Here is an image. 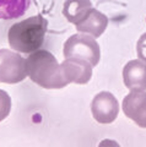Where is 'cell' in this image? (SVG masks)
<instances>
[{"label":"cell","instance_id":"6da1fadb","mask_svg":"<svg viewBox=\"0 0 146 147\" xmlns=\"http://www.w3.org/2000/svg\"><path fill=\"white\" fill-rule=\"evenodd\" d=\"M26 67L30 79L43 88L58 90L69 85L62 66L48 50L38 49L31 53L26 59Z\"/></svg>","mask_w":146,"mask_h":147},{"label":"cell","instance_id":"7a4b0ae2","mask_svg":"<svg viewBox=\"0 0 146 147\" xmlns=\"http://www.w3.org/2000/svg\"><path fill=\"white\" fill-rule=\"evenodd\" d=\"M47 25V20L41 15L14 24L7 32L9 44L20 53L31 54L36 52L44 42Z\"/></svg>","mask_w":146,"mask_h":147},{"label":"cell","instance_id":"3957f363","mask_svg":"<svg viewBox=\"0 0 146 147\" xmlns=\"http://www.w3.org/2000/svg\"><path fill=\"white\" fill-rule=\"evenodd\" d=\"M64 58H79L96 66L101 59V49L92 36L74 34L64 44Z\"/></svg>","mask_w":146,"mask_h":147},{"label":"cell","instance_id":"277c9868","mask_svg":"<svg viewBox=\"0 0 146 147\" xmlns=\"http://www.w3.org/2000/svg\"><path fill=\"white\" fill-rule=\"evenodd\" d=\"M27 76L26 59L9 49H0V82L19 84Z\"/></svg>","mask_w":146,"mask_h":147},{"label":"cell","instance_id":"5b68a950","mask_svg":"<svg viewBox=\"0 0 146 147\" xmlns=\"http://www.w3.org/2000/svg\"><path fill=\"white\" fill-rule=\"evenodd\" d=\"M91 113L99 124H111L117 119L119 104L111 92L103 91L96 94L91 103Z\"/></svg>","mask_w":146,"mask_h":147},{"label":"cell","instance_id":"8992f818","mask_svg":"<svg viewBox=\"0 0 146 147\" xmlns=\"http://www.w3.org/2000/svg\"><path fill=\"white\" fill-rule=\"evenodd\" d=\"M125 117L131 119L136 125L146 129V92L131 91L125 96L122 104Z\"/></svg>","mask_w":146,"mask_h":147},{"label":"cell","instance_id":"52a82bcc","mask_svg":"<svg viewBox=\"0 0 146 147\" xmlns=\"http://www.w3.org/2000/svg\"><path fill=\"white\" fill-rule=\"evenodd\" d=\"M62 70L68 82L77 85H85L92 77V65L79 58H68L62 64Z\"/></svg>","mask_w":146,"mask_h":147},{"label":"cell","instance_id":"ba28073f","mask_svg":"<svg viewBox=\"0 0 146 147\" xmlns=\"http://www.w3.org/2000/svg\"><path fill=\"white\" fill-rule=\"evenodd\" d=\"M123 81L130 91L146 90V63L143 60H130L123 69Z\"/></svg>","mask_w":146,"mask_h":147},{"label":"cell","instance_id":"9c48e42d","mask_svg":"<svg viewBox=\"0 0 146 147\" xmlns=\"http://www.w3.org/2000/svg\"><path fill=\"white\" fill-rule=\"evenodd\" d=\"M107 26H108L107 16L95 7H91L87 11V13H86V16L79 24L75 25L76 30L79 32L90 34L93 38H98L99 36H102V33L106 31Z\"/></svg>","mask_w":146,"mask_h":147},{"label":"cell","instance_id":"30bf717a","mask_svg":"<svg viewBox=\"0 0 146 147\" xmlns=\"http://www.w3.org/2000/svg\"><path fill=\"white\" fill-rule=\"evenodd\" d=\"M92 7V3L90 0H66L64 3L63 15L71 24H79L86 16V13Z\"/></svg>","mask_w":146,"mask_h":147},{"label":"cell","instance_id":"8fae6325","mask_svg":"<svg viewBox=\"0 0 146 147\" xmlns=\"http://www.w3.org/2000/svg\"><path fill=\"white\" fill-rule=\"evenodd\" d=\"M32 0H0V18H17L28 10Z\"/></svg>","mask_w":146,"mask_h":147},{"label":"cell","instance_id":"7c38bea8","mask_svg":"<svg viewBox=\"0 0 146 147\" xmlns=\"http://www.w3.org/2000/svg\"><path fill=\"white\" fill-rule=\"evenodd\" d=\"M11 110V98L6 91L0 90V121L4 120Z\"/></svg>","mask_w":146,"mask_h":147},{"label":"cell","instance_id":"4fadbf2b","mask_svg":"<svg viewBox=\"0 0 146 147\" xmlns=\"http://www.w3.org/2000/svg\"><path fill=\"white\" fill-rule=\"evenodd\" d=\"M136 53H138V57L140 60L146 63V33L141 36L138 40V43H136Z\"/></svg>","mask_w":146,"mask_h":147}]
</instances>
